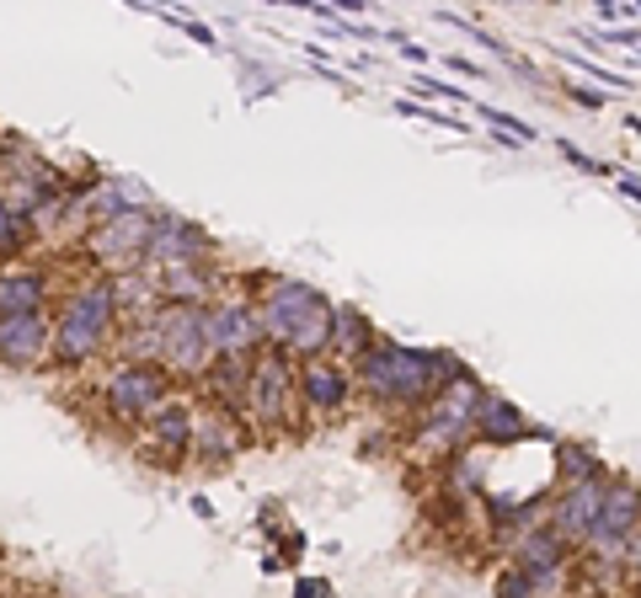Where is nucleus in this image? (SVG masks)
Returning a JSON list of instances; mask_svg holds the SVG:
<instances>
[{
  "mask_svg": "<svg viewBox=\"0 0 641 598\" xmlns=\"http://www.w3.org/2000/svg\"><path fill=\"white\" fill-rule=\"evenodd\" d=\"M118 316V283H86L64 305L60 327L49 337V353L64 363H86L107 348V327Z\"/></svg>",
  "mask_w": 641,
  "mask_h": 598,
  "instance_id": "f257e3e1",
  "label": "nucleus"
},
{
  "mask_svg": "<svg viewBox=\"0 0 641 598\" xmlns=\"http://www.w3.org/2000/svg\"><path fill=\"white\" fill-rule=\"evenodd\" d=\"M209 331H204V316H193V310H172L166 321H161V359L172 363L177 374H198V369H209Z\"/></svg>",
  "mask_w": 641,
  "mask_h": 598,
  "instance_id": "f03ea898",
  "label": "nucleus"
},
{
  "mask_svg": "<svg viewBox=\"0 0 641 598\" xmlns=\"http://www.w3.org/2000/svg\"><path fill=\"white\" fill-rule=\"evenodd\" d=\"M54 327L43 316H0V363L6 369H38L49 359Z\"/></svg>",
  "mask_w": 641,
  "mask_h": 598,
  "instance_id": "7ed1b4c3",
  "label": "nucleus"
},
{
  "mask_svg": "<svg viewBox=\"0 0 641 598\" xmlns=\"http://www.w3.org/2000/svg\"><path fill=\"white\" fill-rule=\"evenodd\" d=\"M161 374H155L151 363H123L118 374L107 380V401H113V412H123V417H151L155 406H161Z\"/></svg>",
  "mask_w": 641,
  "mask_h": 598,
  "instance_id": "20e7f679",
  "label": "nucleus"
},
{
  "mask_svg": "<svg viewBox=\"0 0 641 598\" xmlns=\"http://www.w3.org/2000/svg\"><path fill=\"white\" fill-rule=\"evenodd\" d=\"M49 272L43 268H0V316H43Z\"/></svg>",
  "mask_w": 641,
  "mask_h": 598,
  "instance_id": "39448f33",
  "label": "nucleus"
}]
</instances>
